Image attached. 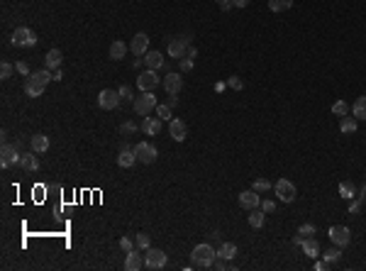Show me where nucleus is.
Returning a JSON list of instances; mask_svg holds the SVG:
<instances>
[{"mask_svg":"<svg viewBox=\"0 0 366 271\" xmlns=\"http://www.w3.org/2000/svg\"><path fill=\"white\" fill-rule=\"evenodd\" d=\"M190 259L196 266H203V269H212V261L217 259V249L212 247L210 242H203V244H196L193 252H190Z\"/></svg>","mask_w":366,"mask_h":271,"instance_id":"f257e3e1","label":"nucleus"},{"mask_svg":"<svg viewBox=\"0 0 366 271\" xmlns=\"http://www.w3.org/2000/svg\"><path fill=\"white\" fill-rule=\"evenodd\" d=\"M190 49V37L188 34H176V37H168L166 39V52L171 59H183Z\"/></svg>","mask_w":366,"mask_h":271,"instance_id":"f03ea898","label":"nucleus"},{"mask_svg":"<svg viewBox=\"0 0 366 271\" xmlns=\"http://www.w3.org/2000/svg\"><path fill=\"white\" fill-rule=\"evenodd\" d=\"M156 95H154V90H149V93H142V95H137L132 101V108H134V113L137 115H152V110H156Z\"/></svg>","mask_w":366,"mask_h":271,"instance_id":"7ed1b4c3","label":"nucleus"},{"mask_svg":"<svg viewBox=\"0 0 366 271\" xmlns=\"http://www.w3.org/2000/svg\"><path fill=\"white\" fill-rule=\"evenodd\" d=\"M274 191H276L278 201H283V203H293V201L298 198V191H296V186H293L288 179H278L276 183H274Z\"/></svg>","mask_w":366,"mask_h":271,"instance_id":"20e7f679","label":"nucleus"},{"mask_svg":"<svg viewBox=\"0 0 366 271\" xmlns=\"http://www.w3.org/2000/svg\"><path fill=\"white\" fill-rule=\"evenodd\" d=\"M144 266L147 269H164L166 266V252L164 249L149 247L144 252Z\"/></svg>","mask_w":366,"mask_h":271,"instance_id":"39448f33","label":"nucleus"},{"mask_svg":"<svg viewBox=\"0 0 366 271\" xmlns=\"http://www.w3.org/2000/svg\"><path fill=\"white\" fill-rule=\"evenodd\" d=\"M10 42L15 46H34L37 44V34H34L30 27H17V30L12 32Z\"/></svg>","mask_w":366,"mask_h":271,"instance_id":"423d86ee","label":"nucleus"},{"mask_svg":"<svg viewBox=\"0 0 366 271\" xmlns=\"http://www.w3.org/2000/svg\"><path fill=\"white\" fill-rule=\"evenodd\" d=\"M122 95L120 90H112V88H105L98 93V105L103 108V110H115L117 105H120Z\"/></svg>","mask_w":366,"mask_h":271,"instance_id":"0eeeda50","label":"nucleus"},{"mask_svg":"<svg viewBox=\"0 0 366 271\" xmlns=\"http://www.w3.org/2000/svg\"><path fill=\"white\" fill-rule=\"evenodd\" d=\"M134 154H137V161H142V164H154L159 152H156V147L152 142H137Z\"/></svg>","mask_w":366,"mask_h":271,"instance_id":"6e6552de","label":"nucleus"},{"mask_svg":"<svg viewBox=\"0 0 366 271\" xmlns=\"http://www.w3.org/2000/svg\"><path fill=\"white\" fill-rule=\"evenodd\" d=\"M327 235H330V239H332L337 247H347V244L352 242V232H349L347 225H332L327 230Z\"/></svg>","mask_w":366,"mask_h":271,"instance_id":"1a4fd4ad","label":"nucleus"},{"mask_svg":"<svg viewBox=\"0 0 366 271\" xmlns=\"http://www.w3.org/2000/svg\"><path fill=\"white\" fill-rule=\"evenodd\" d=\"M159 83H161V79L156 76V71H152V68H147L144 73H139V76H137V88L142 90V93L154 90Z\"/></svg>","mask_w":366,"mask_h":271,"instance_id":"9d476101","label":"nucleus"},{"mask_svg":"<svg viewBox=\"0 0 366 271\" xmlns=\"http://www.w3.org/2000/svg\"><path fill=\"white\" fill-rule=\"evenodd\" d=\"M20 159H22V154L17 152L15 144H3V149H0V164H3V169H8L12 164H20Z\"/></svg>","mask_w":366,"mask_h":271,"instance_id":"9b49d317","label":"nucleus"},{"mask_svg":"<svg viewBox=\"0 0 366 271\" xmlns=\"http://www.w3.org/2000/svg\"><path fill=\"white\" fill-rule=\"evenodd\" d=\"M168 135H171L174 142H183L188 137V125L183 122V120H178V117L168 120Z\"/></svg>","mask_w":366,"mask_h":271,"instance_id":"f8f14e48","label":"nucleus"},{"mask_svg":"<svg viewBox=\"0 0 366 271\" xmlns=\"http://www.w3.org/2000/svg\"><path fill=\"white\" fill-rule=\"evenodd\" d=\"M161 86H164V90H166L168 95H176L183 88V79H181V73H166L161 79Z\"/></svg>","mask_w":366,"mask_h":271,"instance_id":"ddd939ff","label":"nucleus"},{"mask_svg":"<svg viewBox=\"0 0 366 271\" xmlns=\"http://www.w3.org/2000/svg\"><path fill=\"white\" fill-rule=\"evenodd\" d=\"M239 205H242L244 210H254L261 205V198H259V193L252 188V191H242L239 193Z\"/></svg>","mask_w":366,"mask_h":271,"instance_id":"4468645a","label":"nucleus"},{"mask_svg":"<svg viewBox=\"0 0 366 271\" xmlns=\"http://www.w3.org/2000/svg\"><path fill=\"white\" fill-rule=\"evenodd\" d=\"M130 49H132L134 57H144L147 49H149V37H147L144 32L134 34V37H132V44H130Z\"/></svg>","mask_w":366,"mask_h":271,"instance_id":"2eb2a0df","label":"nucleus"},{"mask_svg":"<svg viewBox=\"0 0 366 271\" xmlns=\"http://www.w3.org/2000/svg\"><path fill=\"white\" fill-rule=\"evenodd\" d=\"M300 247H303V254H305L308 259H318V257H320V252H322V249H320V242H318L315 237H305Z\"/></svg>","mask_w":366,"mask_h":271,"instance_id":"dca6fc26","label":"nucleus"},{"mask_svg":"<svg viewBox=\"0 0 366 271\" xmlns=\"http://www.w3.org/2000/svg\"><path fill=\"white\" fill-rule=\"evenodd\" d=\"M61 61H64L61 49H49V52H46V57H44V68L56 71V68H61Z\"/></svg>","mask_w":366,"mask_h":271,"instance_id":"f3484780","label":"nucleus"},{"mask_svg":"<svg viewBox=\"0 0 366 271\" xmlns=\"http://www.w3.org/2000/svg\"><path fill=\"white\" fill-rule=\"evenodd\" d=\"M44 83H39V81L34 79V76H27V81H25V93L30 95V98H39L42 93H44Z\"/></svg>","mask_w":366,"mask_h":271,"instance_id":"a211bd4d","label":"nucleus"},{"mask_svg":"<svg viewBox=\"0 0 366 271\" xmlns=\"http://www.w3.org/2000/svg\"><path fill=\"white\" fill-rule=\"evenodd\" d=\"M144 266V259H142V254L132 249V252H127V259H125V269L127 271H139Z\"/></svg>","mask_w":366,"mask_h":271,"instance_id":"6ab92c4d","label":"nucleus"},{"mask_svg":"<svg viewBox=\"0 0 366 271\" xmlns=\"http://www.w3.org/2000/svg\"><path fill=\"white\" fill-rule=\"evenodd\" d=\"M161 117H144V122H142V132L144 135H149V137H154V135H159L161 132Z\"/></svg>","mask_w":366,"mask_h":271,"instance_id":"aec40b11","label":"nucleus"},{"mask_svg":"<svg viewBox=\"0 0 366 271\" xmlns=\"http://www.w3.org/2000/svg\"><path fill=\"white\" fill-rule=\"evenodd\" d=\"M164 54L161 52H147L144 54V64H147V68H152V71H156V68H161L164 66Z\"/></svg>","mask_w":366,"mask_h":271,"instance_id":"412c9836","label":"nucleus"},{"mask_svg":"<svg viewBox=\"0 0 366 271\" xmlns=\"http://www.w3.org/2000/svg\"><path fill=\"white\" fill-rule=\"evenodd\" d=\"M134 161H137V154H134V149H130V147H125L117 154V166H122V169H130Z\"/></svg>","mask_w":366,"mask_h":271,"instance_id":"4be33fe9","label":"nucleus"},{"mask_svg":"<svg viewBox=\"0 0 366 271\" xmlns=\"http://www.w3.org/2000/svg\"><path fill=\"white\" fill-rule=\"evenodd\" d=\"M127 49H130V46L125 44L122 39H117V42H112V44H110V59H112V61H120V59H125V54H127Z\"/></svg>","mask_w":366,"mask_h":271,"instance_id":"5701e85b","label":"nucleus"},{"mask_svg":"<svg viewBox=\"0 0 366 271\" xmlns=\"http://www.w3.org/2000/svg\"><path fill=\"white\" fill-rule=\"evenodd\" d=\"M264 220H266V213L264 210H249V227L252 230H261L264 227Z\"/></svg>","mask_w":366,"mask_h":271,"instance_id":"b1692460","label":"nucleus"},{"mask_svg":"<svg viewBox=\"0 0 366 271\" xmlns=\"http://www.w3.org/2000/svg\"><path fill=\"white\" fill-rule=\"evenodd\" d=\"M30 144H32V152H37V154H44L46 149H49V137H46V135H34Z\"/></svg>","mask_w":366,"mask_h":271,"instance_id":"393cba45","label":"nucleus"},{"mask_svg":"<svg viewBox=\"0 0 366 271\" xmlns=\"http://www.w3.org/2000/svg\"><path fill=\"white\" fill-rule=\"evenodd\" d=\"M352 115L356 120H366V95H359L352 105Z\"/></svg>","mask_w":366,"mask_h":271,"instance_id":"a878e982","label":"nucleus"},{"mask_svg":"<svg viewBox=\"0 0 366 271\" xmlns=\"http://www.w3.org/2000/svg\"><path fill=\"white\" fill-rule=\"evenodd\" d=\"M356 127H359V120H356V117L344 115L342 120H339V130H342L344 135H352V132H356Z\"/></svg>","mask_w":366,"mask_h":271,"instance_id":"bb28decb","label":"nucleus"},{"mask_svg":"<svg viewBox=\"0 0 366 271\" xmlns=\"http://www.w3.org/2000/svg\"><path fill=\"white\" fill-rule=\"evenodd\" d=\"M217 257H220V259L232 261L234 257H237V244H232V242H225V244L217 249Z\"/></svg>","mask_w":366,"mask_h":271,"instance_id":"cd10ccee","label":"nucleus"},{"mask_svg":"<svg viewBox=\"0 0 366 271\" xmlns=\"http://www.w3.org/2000/svg\"><path fill=\"white\" fill-rule=\"evenodd\" d=\"M20 166H22L25 171H37V169H39V159L34 157V154H22V159H20Z\"/></svg>","mask_w":366,"mask_h":271,"instance_id":"c85d7f7f","label":"nucleus"},{"mask_svg":"<svg viewBox=\"0 0 366 271\" xmlns=\"http://www.w3.org/2000/svg\"><path fill=\"white\" fill-rule=\"evenodd\" d=\"M293 8V0H269V10L271 12H286Z\"/></svg>","mask_w":366,"mask_h":271,"instance_id":"c756f323","label":"nucleus"},{"mask_svg":"<svg viewBox=\"0 0 366 271\" xmlns=\"http://www.w3.org/2000/svg\"><path fill=\"white\" fill-rule=\"evenodd\" d=\"M339 195H342L344 201H352V198L356 195L354 183H352V181H342V183H339Z\"/></svg>","mask_w":366,"mask_h":271,"instance_id":"7c9ffc66","label":"nucleus"},{"mask_svg":"<svg viewBox=\"0 0 366 271\" xmlns=\"http://www.w3.org/2000/svg\"><path fill=\"white\" fill-rule=\"evenodd\" d=\"M32 76H34L37 81H39V83H44V86H49V81L54 79V73H52L49 68H42V71H34Z\"/></svg>","mask_w":366,"mask_h":271,"instance_id":"2f4dec72","label":"nucleus"},{"mask_svg":"<svg viewBox=\"0 0 366 271\" xmlns=\"http://www.w3.org/2000/svg\"><path fill=\"white\" fill-rule=\"evenodd\" d=\"M322 257H325V261H327V264L332 266L334 261H339V257H342V252H339V247H332V249H327V252H325Z\"/></svg>","mask_w":366,"mask_h":271,"instance_id":"473e14b6","label":"nucleus"},{"mask_svg":"<svg viewBox=\"0 0 366 271\" xmlns=\"http://www.w3.org/2000/svg\"><path fill=\"white\" fill-rule=\"evenodd\" d=\"M349 110H352V108H349V105H347L344 101H337V103L332 105V113H334V115H339V117L349 115Z\"/></svg>","mask_w":366,"mask_h":271,"instance_id":"72a5a7b5","label":"nucleus"},{"mask_svg":"<svg viewBox=\"0 0 366 271\" xmlns=\"http://www.w3.org/2000/svg\"><path fill=\"white\" fill-rule=\"evenodd\" d=\"M252 188H254L256 193H264V191H269V188H271V183H269L266 179H256L254 183H252Z\"/></svg>","mask_w":366,"mask_h":271,"instance_id":"f704fd0d","label":"nucleus"},{"mask_svg":"<svg viewBox=\"0 0 366 271\" xmlns=\"http://www.w3.org/2000/svg\"><path fill=\"white\" fill-rule=\"evenodd\" d=\"M156 117L171 120V105H156Z\"/></svg>","mask_w":366,"mask_h":271,"instance_id":"c9c22d12","label":"nucleus"},{"mask_svg":"<svg viewBox=\"0 0 366 271\" xmlns=\"http://www.w3.org/2000/svg\"><path fill=\"white\" fill-rule=\"evenodd\" d=\"M134 242H137V247H139V249H144V252H147L149 247H152V244H149V235H144V232H139Z\"/></svg>","mask_w":366,"mask_h":271,"instance_id":"e433bc0d","label":"nucleus"},{"mask_svg":"<svg viewBox=\"0 0 366 271\" xmlns=\"http://www.w3.org/2000/svg\"><path fill=\"white\" fill-rule=\"evenodd\" d=\"M12 71H15V66L8 64V61H3V64H0V79H10Z\"/></svg>","mask_w":366,"mask_h":271,"instance_id":"4c0bfd02","label":"nucleus"},{"mask_svg":"<svg viewBox=\"0 0 366 271\" xmlns=\"http://www.w3.org/2000/svg\"><path fill=\"white\" fill-rule=\"evenodd\" d=\"M303 237H312L315 235V225H310V223H305V225H300V230H298Z\"/></svg>","mask_w":366,"mask_h":271,"instance_id":"58836bf2","label":"nucleus"},{"mask_svg":"<svg viewBox=\"0 0 366 271\" xmlns=\"http://www.w3.org/2000/svg\"><path fill=\"white\" fill-rule=\"evenodd\" d=\"M15 68H17V73H22V76H32V73H30V64H27V61H17V64H15Z\"/></svg>","mask_w":366,"mask_h":271,"instance_id":"ea45409f","label":"nucleus"},{"mask_svg":"<svg viewBox=\"0 0 366 271\" xmlns=\"http://www.w3.org/2000/svg\"><path fill=\"white\" fill-rule=\"evenodd\" d=\"M120 130H122V135H134V132H137V125H134V122H125Z\"/></svg>","mask_w":366,"mask_h":271,"instance_id":"a19ab883","label":"nucleus"},{"mask_svg":"<svg viewBox=\"0 0 366 271\" xmlns=\"http://www.w3.org/2000/svg\"><path fill=\"white\" fill-rule=\"evenodd\" d=\"M190 68H193V59L186 54V57L181 59V71H190Z\"/></svg>","mask_w":366,"mask_h":271,"instance_id":"79ce46f5","label":"nucleus"},{"mask_svg":"<svg viewBox=\"0 0 366 271\" xmlns=\"http://www.w3.org/2000/svg\"><path fill=\"white\" fill-rule=\"evenodd\" d=\"M120 247H122V252H132V249H134V247H132V239H130V237H122V239H120Z\"/></svg>","mask_w":366,"mask_h":271,"instance_id":"37998d69","label":"nucleus"},{"mask_svg":"<svg viewBox=\"0 0 366 271\" xmlns=\"http://www.w3.org/2000/svg\"><path fill=\"white\" fill-rule=\"evenodd\" d=\"M120 95L122 98H127V101H132V88H130V86H120Z\"/></svg>","mask_w":366,"mask_h":271,"instance_id":"c03bdc74","label":"nucleus"},{"mask_svg":"<svg viewBox=\"0 0 366 271\" xmlns=\"http://www.w3.org/2000/svg\"><path fill=\"white\" fill-rule=\"evenodd\" d=\"M230 86H232L234 90H242L244 88V83H242V79H239V76H232V79H230Z\"/></svg>","mask_w":366,"mask_h":271,"instance_id":"a18cd8bd","label":"nucleus"},{"mask_svg":"<svg viewBox=\"0 0 366 271\" xmlns=\"http://www.w3.org/2000/svg\"><path fill=\"white\" fill-rule=\"evenodd\" d=\"M261 210H264V213H274V210H276V203H274V201H264V203H261Z\"/></svg>","mask_w":366,"mask_h":271,"instance_id":"49530a36","label":"nucleus"},{"mask_svg":"<svg viewBox=\"0 0 366 271\" xmlns=\"http://www.w3.org/2000/svg\"><path fill=\"white\" fill-rule=\"evenodd\" d=\"M217 8H220V10H230V8H232V0H217Z\"/></svg>","mask_w":366,"mask_h":271,"instance_id":"de8ad7c7","label":"nucleus"},{"mask_svg":"<svg viewBox=\"0 0 366 271\" xmlns=\"http://www.w3.org/2000/svg\"><path fill=\"white\" fill-rule=\"evenodd\" d=\"M232 5L234 8H247V5H249V0H232Z\"/></svg>","mask_w":366,"mask_h":271,"instance_id":"09e8293b","label":"nucleus"},{"mask_svg":"<svg viewBox=\"0 0 366 271\" xmlns=\"http://www.w3.org/2000/svg\"><path fill=\"white\" fill-rule=\"evenodd\" d=\"M327 266H330V264H327V261H325V259H322V261H315V269H318V271L327 269Z\"/></svg>","mask_w":366,"mask_h":271,"instance_id":"8fccbe9b","label":"nucleus"},{"mask_svg":"<svg viewBox=\"0 0 366 271\" xmlns=\"http://www.w3.org/2000/svg\"><path fill=\"white\" fill-rule=\"evenodd\" d=\"M303 239H305V237H303V235H300V232H298V235L293 237V244H298V247H300V244H303Z\"/></svg>","mask_w":366,"mask_h":271,"instance_id":"3c124183","label":"nucleus"},{"mask_svg":"<svg viewBox=\"0 0 366 271\" xmlns=\"http://www.w3.org/2000/svg\"><path fill=\"white\" fill-rule=\"evenodd\" d=\"M61 79H64V73H61V68H56V71H54V81H61Z\"/></svg>","mask_w":366,"mask_h":271,"instance_id":"603ef678","label":"nucleus"},{"mask_svg":"<svg viewBox=\"0 0 366 271\" xmlns=\"http://www.w3.org/2000/svg\"><path fill=\"white\" fill-rule=\"evenodd\" d=\"M196 54H198V49H196V46H190V49H188V57L196 59Z\"/></svg>","mask_w":366,"mask_h":271,"instance_id":"864d4df0","label":"nucleus"},{"mask_svg":"<svg viewBox=\"0 0 366 271\" xmlns=\"http://www.w3.org/2000/svg\"><path fill=\"white\" fill-rule=\"evenodd\" d=\"M359 198H361V201H366V186L361 188V193H359Z\"/></svg>","mask_w":366,"mask_h":271,"instance_id":"5fc2aeb1","label":"nucleus"}]
</instances>
